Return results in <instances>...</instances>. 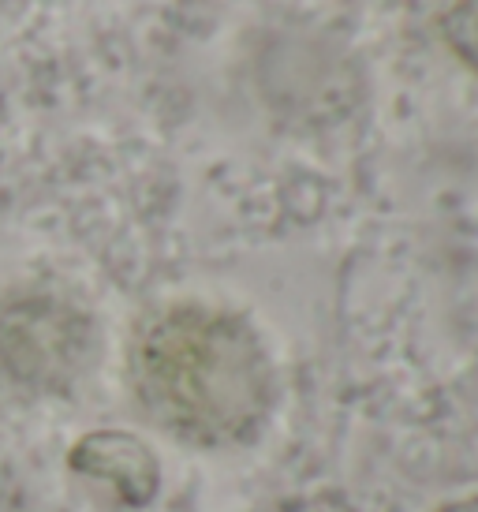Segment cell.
<instances>
[{"mask_svg": "<svg viewBox=\"0 0 478 512\" xmlns=\"http://www.w3.org/2000/svg\"><path fill=\"white\" fill-rule=\"evenodd\" d=\"M139 408L198 449L251 441L273 412V363L239 314L169 303L142 318L127 348Z\"/></svg>", "mask_w": 478, "mask_h": 512, "instance_id": "obj_1", "label": "cell"}, {"mask_svg": "<svg viewBox=\"0 0 478 512\" xmlns=\"http://www.w3.org/2000/svg\"><path fill=\"white\" fill-rule=\"evenodd\" d=\"M94 322L57 288H12L0 296V367L38 393L68 389L90 363Z\"/></svg>", "mask_w": 478, "mask_h": 512, "instance_id": "obj_2", "label": "cell"}, {"mask_svg": "<svg viewBox=\"0 0 478 512\" xmlns=\"http://www.w3.org/2000/svg\"><path fill=\"white\" fill-rule=\"evenodd\" d=\"M71 468L94 483H105L127 505H146L161 483V468L150 445L120 430H98L79 441L71 449Z\"/></svg>", "mask_w": 478, "mask_h": 512, "instance_id": "obj_3", "label": "cell"}, {"mask_svg": "<svg viewBox=\"0 0 478 512\" xmlns=\"http://www.w3.org/2000/svg\"><path fill=\"white\" fill-rule=\"evenodd\" d=\"M445 34H449V42L456 45V53H460L471 68H478V0H464V4L449 15Z\"/></svg>", "mask_w": 478, "mask_h": 512, "instance_id": "obj_4", "label": "cell"}, {"mask_svg": "<svg viewBox=\"0 0 478 512\" xmlns=\"http://www.w3.org/2000/svg\"><path fill=\"white\" fill-rule=\"evenodd\" d=\"M441 512H478V501H456V505H449V509Z\"/></svg>", "mask_w": 478, "mask_h": 512, "instance_id": "obj_5", "label": "cell"}]
</instances>
